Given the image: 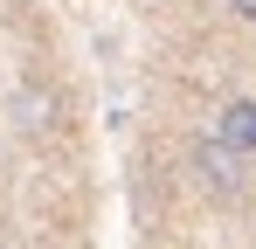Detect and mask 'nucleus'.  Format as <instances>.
<instances>
[{
	"label": "nucleus",
	"instance_id": "f03ea898",
	"mask_svg": "<svg viewBox=\"0 0 256 249\" xmlns=\"http://www.w3.org/2000/svg\"><path fill=\"white\" fill-rule=\"evenodd\" d=\"M214 138H222V146H236L242 160H256V97L222 104V111H214Z\"/></svg>",
	"mask_w": 256,
	"mask_h": 249
},
{
	"label": "nucleus",
	"instance_id": "7ed1b4c3",
	"mask_svg": "<svg viewBox=\"0 0 256 249\" xmlns=\"http://www.w3.org/2000/svg\"><path fill=\"white\" fill-rule=\"evenodd\" d=\"M56 118V104H48L42 90H14V124H28V132H48Z\"/></svg>",
	"mask_w": 256,
	"mask_h": 249
},
{
	"label": "nucleus",
	"instance_id": "20e7f679",
	"mask_svg": "<svg viewBox=\"0 0 256 249\" xmlns=\"http://www.w3.org/2000/svg\"><path fill=\"white\" fill-rule=\"evenodd\" d=\"M228 7H236V21H250V28H256V0H228Z\"/></svg>",
	"mask_w": 256,
	"mask_h": 249
},
{
	"label": "nucleus",
	"instance_id": "f257e3e1",
	"mask_svg": "<svg viewBox=\"0 0 256 249\" xmlns=\"http://www.w3.org/2000/svg\"><path fill=\"white\" fill-rule=\"evenodd\" d=\"M194 173H201L208 194H228V201L250 187V160H242L236 146H222L214 132H208V138H194Z\"/></svg>",
	"mask_w": 256,
	"mask_h": 249
}]
</instances>
